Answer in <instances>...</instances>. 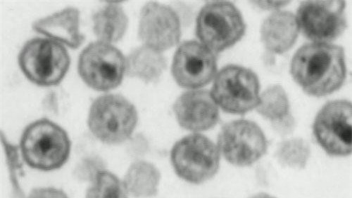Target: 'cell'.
Returning a JSON list of instances; mask_svg holds the SVG:
<instances>
[{"instance_id":"obj_23","label":"cell","mask_w":352,"mask_h":198,"mask_svg":"<svg viewBox=\"0 0 352 198\" xmlns=\"http://www.w3.org/2000/svg\"><path fill=\"white\" fill-rule=\"evenodd\" d=\"M1 141L7 156L10 179L14 194L19 197L22 196L23 194L20 188L18 180L20 173H23L22 164L19 155L20 148L19 146L11 144L3 133L1 134Z\"/></svg>"},{"instance_id":"obj_7","label":"cell","mask_w":352,"mask_h":198,"mask_svg":"<svg viewBox=\"0 0 352 198\" xmlns=\"http://www.w3.org/2000/svg\"><path fill=\"white\" fill-rule=\"evenodd\" d=\"M126 69V58L112 44L97 41L80 53L78 71L88 87L107 92L120 87Z\"/></svg>"},{"instance_id":"obj_13","label":"cell","mask_w":352,"mask_h":198,"mask_svg":"<svg viewBox=\"0 0 352 198\" xmlns=\"http://www.w3.org/2000/svg\"><path fill=\"white\" fill-rule=\"evenodd\" d=\"M181 36V21L173 9L156 2L143 7L138 28L143 45L163 52L177 45Z\"/></svg>"},{"instance_id":"obj_14","label":"cell","mask_w":352,"mask_h":198,"mask_svg":"<svg viewBox=\"0 0 352 198\" xmlns=\"http://www.w3.org/2000/svg\"><path fill=\"white\" fill-rule=\"evenodd\" d=\"M173 110L179 124L191 131H204L217 125L219 106L208 91L194 90L181 96Z\"/></svg>"},{"instance_id":"obj_25","label":"cell","mask_w":352,"mask_h":198,"mask_svg":"<svg viewBox=\"0 0 352 198\" xmlns=\"http://www.w3.org/2000/svg\"><path fill=\"white\" fill-rule=\"evenodd\" d=\"M272 122L274 130L281 136H286L294 131L296 122L294 118L289 113L287 116Z\"/></svg>"},{"instance_id":"obj_24","label":"cell","mask_w":352,"mask_h":198,"mask_svg":"<svg viewBox=\"0 0 352 198\" xmlns=\"http://www.w3.org/2000/svg\"><path fill=\"white\" fill-rule=\"evenodd\" d=\"M103 169H105V164L100 158H87L77 166L75 175L80 180L91 182L96 175Z\"/></svg>"},{"instance_id":"obj_1","label":"cell","mask_w":352,"mask_h":198,"mask_svg":"<svg viewBox=\"0 0 352 198\" xmlns=\"http://www.w3.org/2000/svg\"><path fill=\"white\" fill-rule=\"evenodd\" d=\"M290 72L308 95H330L339 90L346 79L344 49L330 43L306 44L293 56Z\"/></svg>"},{"instance_id":"obj_4","label":"cell","mask_w":352,"mask_h":198,"mask_svg":"<svg viewBox=\"0 0 352 198\" xmlns=\"http://www.w3.org/2000/svg\"><path fill=\"white\" fill-rule=\"evenodd\" d=\"M138 120L137 110L130 101L120 95L108 94L93 102L87 124L101 142L117 145L130 138Z\"/></svg>"},{"instance_id":"obj_17","label":"cell","mask_w":352,"mask_h":198,"mask_svg":"<svg viewBox=\"0 0 352 198\" xmlns=\"http://www.w3.org/2000/svg\"><path fill=\"white\" fill-rule=\"evenodd\" d=\"M166 67L167 61L162 52L142 45L127 56L126 75L145 82H155L162 76Z\"/></svg>"},{"instance_id":"obj_8","label":"cell","mask_w":352,"mask_h":198,"mask_svg":"<svg viewBox=\"0 0 352 198\" xmlns=\"http://www.w3.org/2000/svg\"><path fill=\"white\" fill-rule=\"evenodd\" d=\"M259 91V80L254 72L228 65L217 74L211 95L224 111L243 116L258 105Z\"/></svg>"},{"instance_id":"obj_6","label":"cell","mask_w":352,"mask_h":198,"mask_svg":"<svg viewBox=\"0 0 352 198\" xmlns=\"http://www.w3.org/2000/svg\"><path fill=\"white\" fill-rule=\"evenodd\" d=\"M218 146L206 136L189 135L173 146L170 160L175 172L182 179L200 184L214 177L220 164Z\"/></svg>"},{"instance_id":"obj_19","label":"cell","mask_w":352,"mask_h":198,"mask_svg":"<svg viewBox=\"0 0 352 198\" xmlns=\"http://www.w3.org/2000/svg\"><path fill=\"white\" fill-rule=\"evenodd\" d=\"M160 179V173L153 164L138 161L130 166L124 182L129 195L152 197L157 193Z\"/></svg>"},{"instance_id":"obj_26","label":"cell","mask_w":352,"mask_h":198,"mask_svg":"<svg viewBox=\"0 0 352 198\" xmlns=\"http://www.w3.org/2000/svg\"><path fill=\"white\" fill-rule=\"evenodd\" d=\"M29 196L32 197H67L62 190L53 188H41L33 190Z\"/></svg>"},{"instance_id":"obj_10","label":"cell","mask_w":352,"mask_h":198,"mask_svg":"<svg viewBox=\"0 0 352 198\" xmlns=\"http://www.w3.org/2000/svg\"><path fill=\"white\" fill-rule=\"evenodd\" d=\"M221 155L230 164L248 166L266 154L268 148L265 135L254 122L237 120L226 124L218 140Z\"/></svg>"},{"instance_id":"obj_15","label":"cell","mask_w":352,"mask_h":198,"mask_svg":"<svg viewBox=\"0 0 352 198\" xmlns=\"http://www.w3.org/2000/svg\"><path fill=\"white\" fill-rule=\"evenodd\" d=\"M300 27L296 16L287 11H276L262 23L261 41L272 54H282L296 43Z\"/></svg>"},{"instance_id":"obj_20","label":"cell","mask_w":352,"mask_h":198,"mask_svg":"<svg viewBox=\"0 0 352 198\" xmlns=\"http://www.w3.org/2000/svg\"><path fill=\"white\" fill-rule=\"evenodd\" d=\"M256 109L261 116L271 122L289 114V102L283 88L279 85L268 88L260 96Z\"/></svg>"},{"instance_id":"obj_22","label":"cell","mask_w":352,"mask_h":198,"mask_svg":"<svg viewBox=\"0 0 352 198\" xmlns=\"http://www.w3.org/2000/svg\"><path fill=\"white\" fill-rule=\"evenodd\" d=\"M129 195L124 181L106 169L100 171L86 192L87 197H126Z\"/></svg>"},{"instance_id":"obj_11","label":"cell","mask_w":352,"mask_h":198,"mask_svg":"<svg viewBox=\"0 0 352 198\" xmlns=\"http://www.w3.org/2000/svg\"><path fill=\"white\" fill-rule=\"evenodd\" d=\"M344 1H305L296 16L300 31L314 43H329L339 38L347 23Z\"/></svg>"},{"instance_id":"obj_9","label":"cell","mask_w":352,"mask_h":198,"mask_svg":"<svg viewBox=\"0 0 352 198\" xmlns=\"http://www.w3.org/2000/svg\"><path fill=\"white\" fill-rule=\"evenodd\" d=\"M318 144L332 157H346L352 151V105L345 100L328 102L314 123Z\"/></svg>"},{"instance_id":"obj_3","label":"cell","mask_w":352,"mask_h":198,"mask_svg":"<svg viewBox=\"0 0 352 198\" xmlns=\"http://www.w3.org/2000/svg\"><path fill=\"white\" fill-rule=\"evenodd\" d=\"M18 63L29 80L39 87H50L63 80L71 58L64 45L47 38H36L23 45Z\"/></svg>"},{"instance_id":"obj_2","label":"cell","mask_w":352,"mask_h":198,"mask_svg":"<svg viewBox=\"0 0 352 198\" xmlns=\"http://www.w3.org/2000/svg\"><path fill=\"white\" fill-rule=\"evenodd\" d=\"M19 148L28 166L50 172L60 168L68 161L72 143L68 133L60 126L50 120L41 119L25 129Z\"/></svg>"},{"instance_id":"obj_27","label":"cell","mask_w":352,"mask_h":198,"mask_svg":"<svg viewBox=\"0 0 352 198\" xmlns=\"http://www.w3.org/2000/svg\"><path fill=\"white\" fill-rule=\"evenodd\" d=\"M256 5L261 9L264 10H280L283 7L288 5V1H259L255 2Z\"/></svg>"},{"instance_id":"obj_21","label":"cell","mask_w":352,"mask_h":198,"mask_svg":"<svg viewBox=\"0 0 352 198\" xmlns=\"http://www.w3.org/2000/svg\"><path fill=\"white\" fill-rule=\"evenodd\" d=\"M310 155V147L305 140L293 138L284 141L279 146L276 158L283 166L302 169L306 167Z\"/></svg>"},{"instance_id":"obj_5","label":"cell","mask_w":352,"mask_h":198,"mask_svg":"<svg viewBox=\"0 0 352 198\" xmlns=\"http://www.w3.org/2000/svg\"><path fill=\"white\" fill-rule=\"evenodd\" d=\"M246 25L239 10L229 2L217 1L200 11L196 34L201 44L215 54L239 42L244 36Z\"/></svg>"},{"instance_id":"obj_12","label":"cell","mask_w":352,"mask_h":198,"mask_svg":"<svg viewBox=\"0 0 352 198\" xmlns=\"http://www.w3.org/2000/svg\"><path fill=\"white\" fill-rule=\"evenodd\" d=\"M172 74L180 87L196 90L206 87L217 74L215 53L197 41H186L176 50Z\"/></svg>"},{"instance_id":"obj_18","label":"cell","mask_w":352,"mask_h":198,"mask_svg":"<svg viewBox=\"0 0 352 198\" xmlns=\"http://www.w3.org/2000/svg\"><path fill=\"white\" fill-rule=\"evenodd\" d=\"M94 31L99 41L113 44L125 35L129 18L120 4L109 3L93 16Z\"/></svg>"},{"instance_id":"obj_16","label":"cell","mask_w":352,"mask_h":198,"mask_svg":"<svg viewBox=\"0 0 352 198\" xmlns=\"http://www.w3.org/2000/svg\"><path fill=\"white\" fill-rule=\"evenodd\" d=\"M79 11L68 8L35 21L33 28L47 38L77 49L85 40L79 31Z\"/></svg>"}]
</instances>
